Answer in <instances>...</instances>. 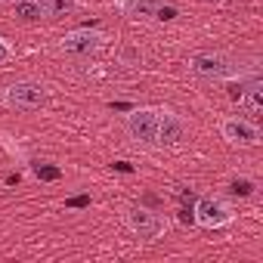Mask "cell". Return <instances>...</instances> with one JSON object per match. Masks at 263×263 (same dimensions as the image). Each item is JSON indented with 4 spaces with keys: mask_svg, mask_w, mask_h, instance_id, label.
Segmentation results:
<instances>
[{
    "mask_svg": "<svg viewBox=\"0 0 263 263\" xmlns=\"http://www.w3.org/2000/svg\"><path fill=\"white\" fill-rule=\"evenodd\" d=\"M189 71L195 78H204V81H232L241 74V68L235 65L232 56L226 53H214V50H204V53H195L189 59Z\"/></svg>",
    "mask_w": 263,
    "mask_h": 263,
    "instance_id": "6da1fadb",
    "label": "cell"
},
{
    "mask_svg": "<svg viewBox=\"0 0 263 263\" xmlns=\"http://www.w3.org/2000/svg\"><path fill=\"white\" fill-rule=\"evenodd\" d=\"M232 220H235V211L220 195H201L195 201V208H192V223L201 226V229H211V232L214 229H226Z\"/></svg>",
    "mask_w": 263,
    "mask_h": 263,
    "instance_id": "7a4b0ae2",
    "label": "cell"
},
{
    "mask_svg": "<svg viewBox=\"0 0 263 263\" xmlns=\"http://www.w3.org/2000/svg\"><path fill=\"white\" fill-rule=\"evenodd\" d=\"M158 118H161V108H155V105L130 108L127 118H124L127 137L134 140V143H140V146H155V137H158Z\"/></svg>",
    "mask_w": 263,
    "mask_h": 263,
    "instance_id": "3957f363",
    "label": "cell"
},
{
    "mask_svg": "<svg viewBox=\"0 0 263 263\" xmlns=\"http://www.w3.org/2000/svg\"><path fill=\"white\" fill-rule=\"evenodd\" d=\"M105 41H108V37H105L99 28H71V31H65V37L59 41V50H62L65 56H71V59H93V56L102 53Z\"/></svg>",
    "mask_w": 263,
    "mask_h": 263,
    "instance_id": "277c9868",
    "label": "cell"
},
{
    "mask_svg": "<svg viewBox=\"0 0 263 263\" xmlns=\"http://www.w3.org/2000/svg\"><path fill=\"white\" fill-rule=\"evenodd\" d=\"M47 96H50L47 84H41V81H16V84H10L4 90V96H0V99H4L7 108L31 111V108H41L47 102Z\"/></svg>",
    "mask_w": 263,
    "mask_h": 263,
    "instance_id": "5b68a950",
    "label": "cell"
},
{
    "mask_svg": "<svg viewBox=\"0 0 263 263\" xmlns=\"http://www.w3.org/2000/svg\"><path fill=\"white\" fill-rule=\"evenodd\" d=\"M124 223H127V229L134 232V235H140V238H146V241H152V238H161V235L167 232V220H164L161 214L149 211V208H140V204L127 208V214H124Z\"/></svg>",
    "mask_w": 263,
    "mask_h": 263,
    "instance_id": "8992f818",
    "label": "cell"
},
{
    "mask_svg": "<svg viewBox=\"0 0 263 263\" xmlns=\"http://www.w3.org/2000/svg\"><path fill=\"white\" fill-rule=\"evenodd\" d=\"M220 137L229 143V146H257L260 143V127L248 118H223L220 121Z\"/></svg>",
    "mask_w": 263,
    "mask_h": 263,
    "instance_id": "52a82bcc",
    "label": "cell"
},
{
    "mask_svg": "<svg viewBox=\"0 0 263 263\" xmlns=\"http://www.w3.org/2000/svg\"><path fill=\"white\" fill-rule=\"evenodd\" d=\"M115 7L130 19H174V7L164 0H115Z\"/></svg>",
    "mask_w": 263,
    "mask_h": 263,
    "instance_id": "ba28073f",
    "label": "cell"
},
{
    "mask_svg": "<svg viewBox=\"0 0 263 263\" xmlns=\"http://www.w3.org/2000/svg\"><path fill=\"white\" fill-rule=\"evenodd\" d=\"M186 140V121L183 115L171 111V108H161V118H158V137H155V146H177Z\"/></svg>",
    "mask_w": 263,
    "mask_h": 263,
    "instance_id": "9c48e42d",
    "label": "cell"
},
{
    "mask_svg": "<svg viewBox=\"0 0 263 263\" xmlns=\"http://www.w3.org/2000/svg\"><path fill=\"white\" fill-rule=\"evenodd\" d=\"M34 4H37L44 19H59V16H68L78 7V0H34Z\"/></svg>",
    "mask_w": 263,
    "mask_h": 263,
    "instance_id": "30bf717a",
    "label": "cell"
},
{
    "mask_svg": "<svg viewBox=\"0 0 263 263\" xmlns=\"http://www.w3.org/2000/svg\"><path fill=\"white\" fill-rule=\"evenodd\" d=\"M16 13H19L22 19H41V10H37L34 0H19V4H16Z\"/></svg>",
    "mask_w": 263,
    "mask_h": 263,
    "instance_id": "8fae6325",
    "label": "cell"
},
{
    "mask_svg": "<svg viewBox=\"0 0 263 263\" xmlns=\"http://www.w3.org/2000/svg\"><path fill=\"white\" fill-rule=\"evenodd\" d=\"M16 56V50H13V44L7 41V37H0V65H4V62H10Z\"/></svg>",
    "mask_w": 263,
    "mask_h": 263,
    "instance_id": "7c38bea8",
    "label": "cell"
},
{
    "mask_svg": "<svg viewBox=\"0 0 263 263\" xmlns=\"http://www.w3.org/2000/svg\"><path fill=\"white\" fill-rule=\"evenodd\" d=\"M232 192H235V195H251V192H254V183H248V180H235V183H232Z\"/></svg>",
    "mask_w": 263,
    "mask_h": 263,
    "instance_id": "4fadbf2b",
    "label": "cell"
},
{
    "mask_svg": "<svg viewBox=\"0 0 263 263\" xmlns=\"http://www.w3.org/2000/svg\"><path fill=\"white\" fill-rule=\"evenodd\" d=\"M34 174L41 180H59V167H34Z\"/></svg>",
    "mask_w": 263,
    "mask_h": 263,
    "instance_id": "5bb4252c",
    "label": "cell"
},
{
    "mask_svg": "<svg viewBox=\"0 0 263 263\" xmlns=\"http://www.w3.org/2000/svg\"><path fill=\"white\" fill-rule=\"evenodd\" d=\"M115 167H118V171H124V174H130V171H134V167H130V164H127V161H118Z\"/></svg>",
    "mask_w": 263,
    "mask_h": 263,
    "instance_id": "9a60e30c",
    "label": "cell"
},
{
    "mask_svg": "<svg viewBox=\"0 0 263 263\" xmlns=\"http://www.w3.org/2000/svg\"><path fill=\"white\" fill-rule=\"evenodd\" d=\"M10 4H19V0H10Z\"/></svg>",
    "mask_w": 263,
    "mask_h": 263,
    "instance_id": "2e32d148",
    "label": "cell"
}]
</instances>
